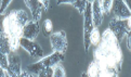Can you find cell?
I'll return each instance as SVG.
<instances>
[{
    "label": "cell",
    "instance_id": "obj_1",
    "mask_svg": "<svg viewBox=\"0 0 131 77\" xmlns=\"http://www.w3.org/2000/svg\"><path fill=\"white\" fill-rule=\"evenodd\" d=\"M120 42L108 28L103 32L100 42L95 46L93 61L87 71L90 77H117L123 64Z\"/></svg>",
    "mask_w": 131,
    "mask_h": 77
},
{
    "label": "cell",
    "instance_id": "obj_2",
    "mask_svg": "<svg viewBox=\"0 0 131 77\" xmlns=\"http://www.w3.org/2000/svg\"><path fill=\"white\" fill-rule=\"evenodd\" d=\"M28 20V14L24 10H13L3 18L1 32L8 35L12 51H17L20 48V38L22 37L23 27Z\"/></svg>",
    "mask_w": 131,
    "mask_h": 77
},
{
    "label": "cell",
    "instance_id": "obj_3",
    "mask_svg": "<svg viewBox=\"0 0 131 77\" xmlns=\"http://www.w3.org/2000/svg\"><path fill=\"white\" fill-rule=\"evenodd\" d=\"M131 28V20L128 18H112L108 25V30L114 34L116 39L119 42L125 38L127 34L130 33Z\"/></svg>",
    "mask_w": 131,
    "mask_h": 77
},
{
    "label": "cell",
    "instance_id": "obj_4",
    "mask_svg": "<svg viewBox=\"0 0 131 77\" xmlns=\"http://www.w3.org/2000/svg\"><path fill=\"white\" fill-rule=\"evenodd\" d=\"M64 60V54L60 53V52H53L52 54H50L48 56L41 57V60L36 62L34 64H30L27 66V70L30 72H34V73H38L39 71H41L42 69L46 67H53L55 64L61 63Z\"/></svg>",
    "mask_w": 131,
    "mask_h": 77
},
{
    "label": "cell",
    "instance_id": "obj_5",
    "mask_svg": "<svg viewBox=\"0 0 131 77\" xmlns=\"http://www.w3.org/2000/svg\"><path fill=\"white\" fill-rule=\"evenodd\" d=\"M83 15V47H85V51L88 52L89 48H90V34L93 30V22H92V15H91V3H87L85 11L82 13Z\"/></svg>",
    "mask_w": 131,
    "mask_h": 77
},
{
    "label": "cell",
    "instance_id": "obj_6",
    "mask_svg": "<svg viewBox=\"0 0 131 77\" xmlns=\"http://www.w3.org/2000/svg\"><path fill=\"white\" fill-rule=\"evenodd\" d=\"M50 44L53 52H60V53L64 54L67 50L66 33L64 31L52 33L50 35Z\"/></svg>",
    "mask_w": 131,
    "mask_h": 77
},
{
    "label": "cell",
    "instance_id": "obj_7",
    "mask_svg": "<svg viewBox=\"0 0 131 77\" xmlns=\"http://www.w3.org/2000/svg\"><path fill=\"white\" fill-rule=\"evenodd\" d=\"M8 76L18 77L22 72V61L16 51H10L8 53V70L6 71Z\"/></svg>",
    "mask_w": 131,
    "mask_h": 77
},
{
    "label": "cell",
    "instance_id": "obj_8",
    "mask_svg": "<svg viewBox=\"0 0 131 77\" xmlns=\"http://www.w3.org/2000/svg\"><path fill=\"white\" fill-rule=\"evenodd\" d=\"M20 47H22L24 50H26L28 52V54L31 57H34V59H41V57H43V54H45L43 49L34 40L21 37L20 38Z\"/></svg>",
    "mask_w": 131,
    "mask_h": 77
},
{
    "label": "cell",
    "instance_id": "obj_9",
    "mask_svg": "<svg viewBox=\"0 0 131 77\" xmlns=\"http://www.w3.org/2000/svg\"><path fill=\"white\" fill-rule=\"evenodd\" d=\"M39 32H40L39 22L35 20H28L24 25V27H23L22 37L27 38V39H30V40H35L37 36H38Z\"/></svg>",
    "mask_w": 131,
    "mask_h": 77
},
{
    "label": "cell",
    "instance_id": "obj_10",
    "mask_svg": "<svg viewBox=\"0 0 131 77\" xmlns=\"http://www.w3.org/2000/svg\"><path fill=\"white\" fill-rule=\"evenodd\" d=\"M112 9L116 18H128L131 15L130 8L126 4L124 0H113Z\"/></svg>",
    "mask_w": 131,
    "mask_h": 77
},
{
    "label": "cell",
    "instance_id": "obj_11",
    "mask_svg": "<svg viewBox=\"0 0 131 77\" xmlns=\"http://www.w3.org/2000/svg\"><path fill=\"white\" fill-rule=\"evenodd\" d=\"M91 15H92V22H93L94 27L101 26L104 13H103L101 6H100V0H94L91 3Z\"/></svg>",
    "mask_w": 131,
    "mask_h": 77
},
{
    "label": "cell",
    "instance_id": "obj_12",
    "mask_svg": "<svg viewBox=\"0 0 131 77\" xmlns=\"http://www.w3.org/2000/svg\"><path fill=\"white\" fill-rule=\"evenodd\" d=\"M24 2L31 12L32 20L39 22L41 14H42V11L45 10V8L42 4L40 3V1L39 0H24Z\"/></svg>",
    "mask_w": 131,
    "mask_h": 77
},
{
    "label": "cell",
    "instance_id": "obj_13",
    "mask_svg": "<svg viewBox=\"0 0 131 77\" xmlns=\"http://www.w3.org/2000/svg\"><path fill=\"white\" fill-rule=\"evenodd\" d=\"M11 51V47H10V40H9V37L6 33L1 32L0 34V52H3V53H9Z\"/></svg>",
    "mask_w": 131,
    "mask_h": 77
},
{
    "label": "cell",
    "instance_id": "obj_14",
    "mask_svg": "<svg viewBox=\"0 0 131 77\" xmlns=\"http://www.w3.org/2000/svg\"><path fill=\"white\" fill-rule=\"evenodd\" d=\"M89 40H90V44L93 46H96L101 40V34L99 32V28L97 27H93V30L90 34V37H89Z\"/></svg>",
    "mask_w": 131,
    "mask_h": 77
},
{
    "label": "cell",
    "instance_id": "obj_15",
    "mask_svg": "<svg viewBox=\"0 0 131 77\" xmlns=\"http://www.w3.org/2000/svg\"><path fill=\"white\" fill-rule=\"evenodd\" d=\"M52 30H53V24L51 22V20L49 18H47L45 20L43 24H42V31H43V35L45 36H50L51 34H52Z\"/></svg>",
    "mask_w": 131,
    "mask_h": 77
},
{
    "label": "cell",
    "instance_id": "obj_16",
    "mask_svg": "<svg viewBox=\"0 0 131 77\" xmlns=\"http://www.w3.org/2000/svg\"><path fill=\"white\" fill-rule=\"evenodd\" d=\"M52 69H53V76L52 77H65V76H66L65 70H64L63 65L61 63L55 64Z\"/></svg>",
    "mask_w": 131,
    "mask_h": 77
},
{
    "label": "cell",
    "instance_id": "obj_17",
    "mask_svg": "<svg viewBox=\"0 0 131 77\" xmlns=\"http://www.w3.org/2000/svg\"><path fill=\"white\" fill-rule=\"evenodd\" d=\"M100 6L104 14H108L112 10L113 6V0H100Z\"/></svg>",
    "mask_w": 131,
    "mask_h": 77
},
{
    "label": "cell",
    "instance_id": "obj_18",
    "mask_svg": "<svg viewBox=\"0 0 131 77\" xmlns=\"http://www.w3.org/2000/svg\"><path fill=\"white\" fill-rule=\"evenodd\" d=\"M87 3H88L87 0H76V1H75V2L72 4V6H73L75 9H77L78 12L80 13V14H82L83 11H85V9H86Z\"/></svg>",
    "mask_w": 131,
    "mask_h": 77
},
{
    "label": "cell",
    "instance_id": "obj_19",
    "mask_svg": "<svg viewBox=\"0 0 131 77\" xmlns=\"http://www.w3.org/2000/svg\"><path fill=\"white\" fill-rule=\"evenodd\" d=\"M37 76H39V77H52L53 76V69L52 67H46V69H42L37 73Z\"/></svg>",
    "mask_w": 131,
    "mask_h": 77
},
{
    "label": "cell",
    "instance_id": "obj_20",
    "mask_svg": "<svg viewBox=\"0 0 131 77\" xmlns=\"http://www.w3.org/2000/svg\"><path fill=\"white\" fill-rule=\"evenodd\" d=\"M0 66L6 71L8 70V54L3 52H0Z\"/></svg>",
    "mask_w": 131,
    "mask_h": 77
},
{
    "label": "cell",
    "instance_id": "obj_21",
    "mask_svg": "<svg viewBox=\"0 0 131 77\" xmlns=\"http://www.w3.org/2000/svg\"><path fill=\"white\" fill-rule=\"evenodd\" d=\"M12 0H1V6H0V14H3L6 12L7 8L9 7V4L11 3Z\"/></svg>",
    "mask_w": 131,
    "mask_h": 77
},
{
    "label": "cell",
    "instance_id": "obj_22",
    "mask_svg": "<svg viewBox=\"0 0 131 77\" xmlns=\"http://www.w3.org/2000/svg\"><path fill=\"white\" fill-rule=\"evenodd\" d=\"M20 76H22V77H35V76H37V74L34 73V72H30L28 70H26V71H22Z\"/></svg>",
    "mask_w": 131,
    "mask_h": 77
},
{
    "label": "cell",
    "instance_id": "obj_23",
    "mask_svg": "<svg viewBox=\"0 0 131 77\" xmlns=\"http://www.w3.org/2000/svg\"><path fill=\"white\" fill-rule=\"evenodd\" d=\"M40 1V3L43 6V8H45V11H47L49 9V3H50V1L49 0H39Z\"/></svg>",
    "mask_w": 131,
    "mask_h": 77
},
{
    "label": "cell",
    "instance_id": "obj_24",
    "mask_svg": "<svg viewBox=\"0 0 131 77\" xmlns=\"http://www.w3.org/2000/svg\"><path fill=\"white\" fill-rule=\"evenodd\" d=\"M76 0H58V4H63V3H66V4H73Z\"/></svg>",
    "mask_w": 131,
    "mask_h": 77
},
{
    "label": "cell",
    "instance_id": "obj_25",
    "mask_svg": "<svg viewBox=\"0 0 131 77\" xmlns=\"http://www.w3.org/2000/svg\"><path fill=\"white\" fill-rule=\"evenodd\" d=\"M130 35H131L130 33L126 35V37H127V47H128V49H129V50L131 49V45H130V42H131V38H130Z\"/></svg>",
    "mask_w": 131,
    "mask_h": 77
},
{
    "label": "cell",
    "instance_id": "obj_26",
    "mask_svg": "<svg viewBox=\"0 0 131 77\" xmlns=\"http://www.w3.org/2000/svg\"><path fill=\"white\" fill-rule=\"evenodd\" d=\"M6 76H8V74H7L6 70H3L2 67L0 66V77H6Z\"/></svg>",
    "mask_w": 131,
    "mask_h": 77
},
{
    "label": "cell",
    "instance_id": "obj_27",
    "mask_svg": "<svg viewBox=\"0 0 131 77\" xmlns=\"http://www.w3.org/2000/svg\"><path fill=\"white\" fill-rule=\"evenodd\" d=\"M87 1H88V2H89V3H92V2H93V1H94V0H87Z\"/></svg>",
    "mask_w": 131,
    "mask_h": 77
},
{
    "label": "cell",
    "instance_id": "obj_28",
    "mask_svg": "<svg viewBox=\"0 0 131 77\" xmlns=\"http://www.w3.org/2000/svg\"><path fill=\"white\" fill-rule=\"evenodd\" d=\"M0 15H1V14H0Z\"/></svg>",
    "mask_w": 131,
    "mask_h": 77
}]
</instances>
